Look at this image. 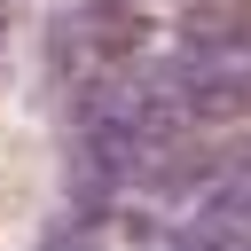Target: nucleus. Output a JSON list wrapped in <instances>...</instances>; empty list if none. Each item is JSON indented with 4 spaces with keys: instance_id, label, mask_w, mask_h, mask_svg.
I'll return each mask as SVG.
<instances>
[{
    "instance_id": "nucleus-1",
    "label": "nucleus",
    "mask_w": 251,
    "mask_h": 251,
    "mask_svg": "<svg viewBox=\"0 0 251 251\" xmlns=\"http://www.w3.org/2000/svg\"><path fill=\"white\" fill-rule=\"evenodd\" d=\"M180 55L204 71L251 78V0H196L180 16Z\"/></svg>"
}]
</instances>
